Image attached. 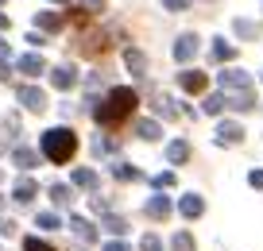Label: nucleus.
Segmentation results:
<instances>
[{"label": "nucleus", "instance_id": "423d86ee", "mask_svg": "<svg viewBox=\"0 0 263 251\" xmlns=\"http://www.w3.org/2000/svg\"><path fill=\"white\" fill-rule=\"evenodd\" d=\"M178 85H182L186 93H201V89L209 85V78H205L201 70H182V73H178Z\"/></svg>", "mask_w": 263, "mask_h": 251}, {"label": "nucleus", "instance_id": "ea45409f", "mask_svg": "<svg viewBox=\"0 0 263 251\" xmlns=\"http://www.w3.org/2000/svg\"><path fill=\"white\" fill-rule=\"evenodd\" d=\"M4 78H8V62H0V81H4Z\"/></svg>", "mask_w": 263, "mask_h": 251}, {"label": "nucleus", "instance_id": "f257e3e1", "mask_svg": "<svg viewBox=\"0 0 263 251\" xmlns=\"http://www.w3.org/2000/svg\"><path fill=\"white\" fill-rule=\"evenodd\" d=\"M132 108H136V93L120 85V89H112L105 101H101V105H93V116H97V124H105V128H108V124L128 120Z\"/></svg>", "mask_w": 263, "mask_h": 251}, {"label": "nucleus", "instance_id": "a19ab883", "mask_svg": "<svg viewBox=\"0 0 263 251\" xmlns=\"http://www.w3.org/2000/svg\"><path fill=\"white\" fill-rule=\"evenodd\" d=\"M54 4H66V0H54Z\"/></svg>", "mask_w": 263, "mask_h": 251}, {"label": "nucleus", "instance_id": "4468645a", "mask_svg": "<svg viewBox=\"0 0 263 251\" xmlns=\"http://www.w3.org/2000/svg\"><path fill=\"white\" fill-rule=\"evenodd\" d=\"M35 194H39V186H35L31 178H20V182H16V189H12V197H16L20 205H27V201H31Z\"/></svg>", "mask_w": 263, "mask_h": 251}, {"label": "nucleus", "instance_id": "2eb2a0df", "mask_svg": "<svg viewBox=\"0 0 263 251\" xmlns=\"http://www.w3.org/2000/svg\"><path fill=\"white\" fill-rule=\"evenodd\" d=\"M232 54H236V47H232V43H224V39H213V47H209V58H213V62H229Z\"/></svg>", "mask_w": 263, "mask_h": 251}, {"label": "nucleus", "instance_id": "9b49d317", "mask_svg": "<svg viewBox=\"0 0 263 251\" xmlns=\"http://www.w3.org/2000/svg\"><path fill=\"white\" fill-rule=\"evenodd\" d=\"M70 228H74V236H78V240H85V243L97 240V228H93L85 217H70Z\"/></svg>", "mask_w": 263, "mask_h": 251}, {"label": "nucleus", "instance_id": "aec40b11", "mask_svg": "<svg viewBox=\"0 0 263 251\" xmlns=\"http://www.w3.org/2000/svg\"><path fill=\"white\" fill-rule=\"evenodd\" d=\"M166 159H171V162H186V159H190V143H182V139H174V143L166 147Z\"/></svg>", "mask_w": 263, "mask_h": 251}, {"label": "nucleus", "instance_id": "4be33fe9", "mask_svg": "<svg viewBox=\"0 0 263 251\" xmlns=\"http://www.w3.org/2000/svg\"><path fill=\"white\" fill-rule=\"evenodd\" d=\"M74 186H82V189H97V174L82 166V170H74Z\"/></svg>", "mask_w": 263, "mask_h": 251}, {"label": "nucleus", "instance_id": "f3484780", "mask_svg": "<svg viewBox=\"0 0 263 251\" xmlns=\"http://www.w3.org/2000/svg\"><path fill=\"white\" fill-rule=\"evenodd\" d=\"M50 81H54L58 89H70V85L78 81V73H74V66H58V70L50 73Z\"/></svg>", "mask_w": 263, "mask_h": 251}, {"label": "nucleus", "instance_id": "393cba45", "mask_svg": "<svg viewBox=\"0 0 263 251\" xmlns=\"http://www.w3.org/2000/svg\"><path fill=\"white\" fill-rule=\"evenodd\" d=\"M136 131H140V139H147V143H151V139H159V124L155 120H140V124H136Z\"/></svg>", "mask_w": 263, "mask_h": 251}, {"label": "nucleus", "instance_id": "7c9ffc66", "mask_svg": "<svg viewBox=\"0 0 263 251\" xmlns=\"http://www.w3.org/2000/svg\"><path fill=\"white\" fill-rule=\"evenodd\" d=\"M140 251H163V243H159V236H143V240H140Z\"/></svg>", "mask_w": 263, "mask_h": 251}, {"label": "nucleus", "instance_id": "6ab92c4d", "mask_svg": "<svg viewBox=\"0 0 263 251\" xmlns=\"http://www.w3.org/2000/svg\"><path fill=\"white\" fill-rule=\"evenodd\" d=\"M35 24H39L43 31H58V27H62V16H58V12H39Z\"/></svg>", "mask_w": 263, "mask_h": 251}, {"label": "nucleus", "instance_id": "c85d7f7f", "mask_svg": "<svg viewBox=\"0 0 263 251\" xmlns=\"http://www.w3.org/2000/svg\"><path fill=\"white\" fill-rule=\"evenodd\" d=\"M105 228L112 236H124V232H128V220H124V217H105Z\"/></svg>", "mask_w": 263, "mask_h": 251}, {"label": "nucleus", "instance_id": "37998d69", "mask_svg": "<svg viewBox=\"0 0 263 251\" xmlns=\"http://www.w3.org/2000/svg\"><path fill=\"white\" fill-rule=\"evenodd\" d=\"M0 4H4V0H0Z\"/></svg>", "mask_w": 263, "mask_h": 251}, {"label": "nucleus", "instance_id": "bb28decb", "mask_svg": "<svg viewBox=\"0 0 263 251\" xmlns=\"http://www.w3.org/2000/svg\"><path fill=\"white\" fill-rule=\"evenodd\" d=\"M171 247H174V251H194V236H190V232H174Z\"/></svg>", "mask_w": 263, "mask_h": 251}, {"label": "nucleus", "instance_id": "9d476101", "mask_svg": "<svg viewBox=\"0 0 263 251\" xmlns=\"http://www.w3.org/2000/svg\"><path fill=\"white\" fill-rule=\"evenodd\" d=\"M16 66H20V73H27V78H39V73H47V62H43V54H24Z\"/></svg>", "mask_w": 263, "mask_h": 251}, {"label": "nucleus", "instance_id": "473e14b6", "mask_svg": "<svg viewBox=\"0 0 263 251\" xmlns=\"http://www.w3.org/2000/svg\"><path fill=\"white\" fill-rule=\"evenodd\" d=\"M155 186H159V189H166V186H174V174H171V170H166V174H155Z\"/></svg>", "mask_w": 263, "mask_h": 251}, {"label": "nucleus", "instance_id": "412c9836", "mask_svg": "<svg viewBox=\"0 0 263 251\" xmlns=\"http://www.w3.org/2000/svg\"><path fill=\"white\" fill-rule=\"evenodd\" d=\"M50 201H54V205H70V201H74V194H70V186H62V182H54V186H50Z\"/></svg>", "mask_w": 263, "mask_h": 251}, {"label": "nucleus", "instance_id": "20e7f679", "mask_svg": "<svg viewBox=\"0 0 263 251\" xmlns=\"http://www.w3.org/2000/svg\"><path fill=\"white\" fill-rule=\"evenodd\" d=\"M16 97H20V105H24L27 112H43V108H47V93L35 89V85H20Z\"/></svg>", "mask_w": 263, "mask_h": 251}, {"label": "nucleus", "instance_id": "4c0bfd02", "mask_svg": "<svg viewBox=\"0 0 263 251\" xmlns=\"http://www.w3.org/2000/svg\"><path fill=\"white\" fill-rule=\"evenodd\" d=\"M4 58H8V43H0V62H4Z\"/></svg>", "mask_w": 263, "mask_h": 251}, {"label": "nucleus", "instance_id": "0eeeda50", "mask_svg": "<svg viewBox=\"0 0 263 251\" xmlns=\"http://www.w3.org/2000/svg\"><path fill=\"white\" fill-rule=\"evenodd\" d=\"M178 213H182V217H186V220H197V217H201V213H205V201H201V197H197V194H186V197H182V201H178Z\"/></svg>", "mask_w": 263, "mask_h": 251}, {"label": "nucleus", "instance_id": "cd10ccee", "mask_svg": "<svg viewBox=\"0 0 263 251\" xmlns=\"http://www.w3.org/2000/svg\"><path fill=\"white\" fill-rule=\"evenodd\" d=\"M24 251H58V247H54V243H47V240H39V236H27Z\"/></svg>", "mask_w": 263, "mask_h": 251}, {"label": "nucleus", "instance_id": "a211bd4d", "mask_svg": "<svg viewBox=\"0 0 263 251\" xmlns=\"http://www.w3.org/2000/svg\"><path fill=\"white\" fill-rule=\"evenodd\" d=\"M112 178H120V182H136V178H140V170H136L132 162H112Z\"/></svg>", "mask_w": 263, "mask_h": 251}, {"label": "nucleus", "instance_id": "dca6fc26", "mask_svg": "<svg viewBox=\"0 0 263 251\" xmlns=\"http://www.w3.org/2000/svg\"><path fill=\"white\" fill-rule=\"evenodd\" d=\"M224 105L229 108H240V112H244V108H255V93L248 89V93H229V97H224Z\"/></svg>", "mask_w": 263, "mask_h": 251}, {"label": "nucleus", "instance_id": "72a5a7b5", "mask_svg": "<svg viewBox=\"0 0 263 251\" xmlns=\"http://www.w3.org/2000/svg\"><path fill=\"white\" fill-rule=\"evenodd\" d=\"M0 236H16V220H4V217H0Z\"/></svg>", "mask_w": 263, "mask_h": 251}, {"label": "nucleus", "instance_id": "c9c22d12", "mask_svg": "<svg viewBox=\"0 0 263 251\" xmlns=\"http://www.w3.org/2000/svg\"><path fill=\"white\" fill-rule=\"evenodd\" d=\"M82 8L85 12H101V8H105V0H82Z\"/></svg>", "mask_w": 263, "mask_h": 251}, {"label": "nucleus", "instance_id": "c03bdc74", "mask_svg": "<svg viewBox=\"0 0 263 251\" xmlns=\"http://www.w3.org/2000/svg\"><path fill=\"white\" fill-rule=\"evenodd\" d=\"M0 147H4V143H0Z\"/></svg>", "mask_w": 263, "mask_h": 251}, {"label": "nucleus", "instance_id": "f03ea898", "mask_svg": "<svg viewBox=\"0 0 263 251\" xmlns=\"http://www.w3.org/2000/svg\"><path fill=\"white\" fill-rule=\"evenodd\" d=\"M39 147H43V155H47L50 162H70L74 151H78V136L70 128H47L43 139H39Z\"/></svg>", "mask_w": 263, "mask_h": 251}, {"label": "nucleus", "instance_id": "a878e982", "mask_svg": "<svg viewBox=\"0 0 263 251\" xmlns=\"http://www.w3.org/2000/svg\"><path fill=\"white\" fill-rule=\"evenodd\" d=\"M35 224H39L43 232H54V228H62V220H58L54 213H39V217H35Z\"/></svg>", "mask_w": 263, "mask_h": 251}, {"label": "nucleus", "instance_id": "ddd939ff", "mask_svg": "<svg viewBox=\"0 0 263 251\" xmlns=\"http://www.w3.org/2000/svg\"><path fill=\"white\" fill-rule=\"evenodd\" d=\"M12 162H16L20 170H31V166H39V155H35L31 147H16V151H12Z\"/></svg>", "mask_w": 263, "mask_h": 251}, {"label": "nucleus", "instance_id": "b1692460", "mask_svg": "<svg viewBox=\"0 0 263 251\" xmlns=\"http://www.w3.org/2000/svg\"><path fill=\"white\" fill-rule=\"evenodd\" d=\"M221 108H224V97H221V93H213V97L201 101V112H205V116H217Z\"/></svg>", "mask_w": 263, "mask_h": 251}, {"label": "nucleus", "instance_id": "79ce46f5", "mask_svg": "<svg viewBox=\"0 0 263 251\" xmlns=\"http://www.w3.org/2000/svg\"><path fill=\"white\" fill-rule=\"evenodd\" d=\"M0 205H4V197H0Z\"/></svg>", "mask_w": 263, "mask_h": 251}, {"label": "nucleus", "instance_id": "5701e85b", "mask_svg": "<svg viewBox=\"0 0 263 251\" xmlns=\"http://www.w3.org/2000/svg\"><path fill=\"white\" fill-rule=\"evenodd\" d=\"M232 27H236L240 39H255V35H259V24H252V20H236Z\"/></svg>", "mask_w": 263, "mask_h": 251}, {"label": "nucleus", "instance_id": "c756f323", "mask_svg": "<svg viewBox=\"0 0 263 251\" xmlns=\"http://www.w3.org/2000/svg\"><path fill=\"white\" fill-rule=\"evenodd\" d=\"M155 108H159V116H166V120H171V116L178 112V108H174V101H171V97H159V101H155Z\"/></svg>", "mask_w": 263, "mask_h": 251}, {"label": "nucleus", "instance_id": "1a4fd4ad", "mask_svg": "<svg viewBox=\"0 0 263 251\" xmlns=\"http://www.w3.org/2000/svg\"><path fill=\"white\" fill-rule=\"evenodd\" d=\"M143 213H147L151 220H166V217H171V197L155 194V197H151V201H147V209H143Z\"/></svg>", "mask_w": 263, "mask_h": 251}, {"label": "nucleus", "instance_id": "e433bc0d", "mask_svg": "<svg viewBox=\"0 0 263 251\" xmlns=\"http://www.w3.org/2000/svg\"><path fill=\"white\" fill-rule=\"evenodd\" d=\"M105 251H132V247H128V243H120V240H108Z\"/></svg>", "mask_w": 263, "mask_h": 251}, {"label": "nucleus", "instance_id": "39448f33", "mask_svg": "<svg viewBox=\"0 0 263 251\" xmlns=\"http://www.w3.org/2000/svg\"><path fill=\"white\" fill-rule=\"evenodd\" d=\"M244 139V128H240L236 120H221L217 124V143L221 147H232V143H240Z\"/></svg>", "mask_w": 263, "mask_h": 251}, {"label": "nucleus", "instance_id": "6e6552de", "mask_svg": "<svg viewBox=\"0 0 263 251\" xmlns=\"http://www.w3.org/2000/svg\"><path fill=\"white\" fill-rule=\"evenodd\" d=\"M194 54H197V35H178V43H174V58H178V62H190Z\"/></svg>", "mask_w": 263, "mask_h": 251}, {"label": "nucleus", "instance_id": "f8f14e48", "mask_svg": "<svg viewBox=\"0 0 263 251\" xmlns=\"http://www.w3.org/2000/svg\"><path fill=\"white\" fill-rule=\"evenodd\" d=\"M124 62H128V70L136 73V78H143V70H147V58H143V50L128 47V50H124Z\"/></svg>", "mask_w": 263, "mask_h": 251}, {"label": "nucleus", "instance_id": "58836bf2", "mask_svg": "<svg viewBox=\"0 0 263 251\" xmlns=\"http://www.w3.org/2000/svg\"><path fill=\"white\" fill-rule=\"evenodd\" d=\"M0 31H8V16L4 12H0Z\"/></svg>", "mask_w": 263, "mask_h": 251}, {"label": "nucleus", "instance_id": "2f4dec72", "mask_svg": "<svg viewBox=\"0 0 263 251\" xmlns=\"http://www.w3.org/2000/svg\"><path fill=\"white\" fill-rule=\"evenodd\" d=\"M163 8H166V12H186L190 0H163Z\"/></svg>", "mask_w": 263, "mask_h": 251}, {"label": "nucleus", "instance_id": "f704fd0d", "mask_svg": "<svg viewBox=\"0 0 263 251\" xmlns=\"http://www.w3.org/2000/svg\"><path fill=\"white\" fill-rule=\"evenodd\" d=\"M248 182H252V189H263V170H252V174H248Z\"/></svg>", "mask_w": 263, "mask_h": 251}, {"label": "nucleus", "instance_id": "7ed1b4c3", "mask_svg": "<svg viewBox=\"0 0 263 251\" xmlns=\"http://www.w3.org/2000/svg\"><path fill=\"white\" fill-rule=\"evenodd\" d=\"M217 81H221L224 93H248L252 89V78L244 70H224V73H217Z\"/></svg>", "mask_w": 263, "mask_h": 251}]
</instances>
